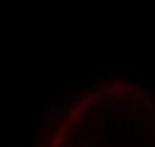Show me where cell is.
<instances>
[{
    "label": "cell",
    "instance_id": "1",
    "mask_svg": "<svg viewBox=\"0 0 155 147\" xmlns=\"http://www.w3.org/2000/svg\"><path fill=\"white\" fill-rule=\"evenodd\" d=\"M113 116H115L116 122H118V124H121V121H123V118H124V112H121V110H116L115 113H113Z\"/></svg>",
    "mask_w": 155,
    "mask_h": 147
}]
</instances>
